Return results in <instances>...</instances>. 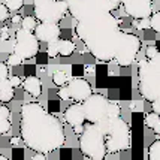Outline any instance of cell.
Returning a JSON list of instances; mask_svg holds the SVG:
<instances>
[{"instance_id": "1", "label": "cell", "mask_w": 160, "mask_h": 160, "mask_svg": "<svg viewBox=\"0 0 160 160\" xmlns=\"http://www.w3.org/2000/svg\"><path fill=\"white\" fill-rule=\"evenodd\" d=\"M20 138L28 150L49 154L66 144V130L62 120L35 100L21 105Z\"/></svg>"}, {"instance_id": "2", "label": "cell", "mask_w": 160, "mask_h": 160, "mask_svg": "<svg viewBox=\"0 0 160 160\" xmlns=\"http://www.w3.org/2000/svg\"><path fill=\"white\" fill-rule=\"evenodd\" d=\"M105 136H106V148L108 154H118L127 151L132 144V127L121 117L106 118L99 123Z\"/></svg>"}, {"instance_id": "3", "label": "cell", "mask_w": 160, "mask_h": 160, "mask_svg": "<svg viewBox=\"0 0 160 160\" xmlns=\"http://www.w3.org/2000/svg\"><path fill=\"white\" fill-rule=\"evenodd\" d=\"M79 151L84 157L91 160H103L108 156L106 136L99 123H90L84 127V132L78 136Z\"/></svg>"}, {"instance_id": "4", "label": "cell", "mask_w": 160, "mask_h": 160, "mask_svg": "<svg viewBox=\"0 0 160 160\" xmlns=\"http://www.w3.org/2000/svg\"><path fill=\"white\" fill-rule=\"evenodd\" d=\"M138 91L147 102L160 98V69L154 68L148 58H141L138 63Z\"/></svg>"}, {"instance_id": "5", "label": "cell", "mask_w": 160, "mask_h": 160, "mask_svg": "<svg viewBox=\"0 0 160 160\" xmlns=\"http://www.w3.org/2000/svg\"><path fill=\"white\" fill-rule=\"evenodd\" d=\"M141 48H142V41H141L139 36L120 30L114 62L117 63L120 68H129L138 58Z\"/></svg>"}, {"instance_id": "6", "label": "cell", "mask_w": 160, "mask_h": 160, "mask_svg": "<svg viewBox=\"0 0 160 160\" xmlns=\"http://www.w3.org/2000/svg\"><path fill=\"white\" fill-rule=\"evenodd\" d=\"M33 11L39 21L60 22L69 12V3L66 0H36Z\"/></svg>"}, {"instance_id": "7", "label": "cell", "mask_w": 160, "mask_h": 160, "mask_svg": "<svg viewBox=\"0 0 160 160\" xmlns=\"http://www.w3.org/2000/svg\"><path fill=\"white\" fill-rule=\"evenodd\" d=\"M39 51H41V41L38 39L35 32H30L22 27L17 28L14 52L21 56L24 60H32L39 54Z\"/></svg>"}, {"instance_id": "8", "label": "cell", "mask_w": 160, "mask_h": 160, "mask_svg": "<svg viewBox=\"0 0 160 160\" xmlns=\"http://www.w3.org/2000/svg\"><path fill=\"white\" fill-rule=\"evenodd\" d=\"M111 100L105 96L103 93H93L90 98L82 102L85 118L88 123H102L108 118V108Z\"/></svg>"}, {"instance_id": "9", "label": "cell", "mask_w": 160, "mask_h": 160, "mask_svg": "<svg viewBox=\"0 0 160 160\" xmlns=\"http://www.w3.org/2000/svg\"><path fill=\"white\" fill-rule=\"evenodd\" d=\"M121 6L133 20L150 18L153 14V0H121Z\"/></svg>"}, {"instance_id": "10", "label": "cell", "mask_w": 160, "mask_h": 160, "mask_svg": "<svg viewBox=\"0 0 160 160\" xmlns=\"http://www.w3.org/2000/svg\"><path fill=\"white\" fill-rule=\"evenodd\" d=\"M70 99L75 102H84L87 98L93 94V87L85 78H70L68 82Z\"/></svg>"}, {"instance_id": "11", "label": "cell", "mask_w": 160, "mask_h": 160, "mask_svg": "<svg viewBox=\"0 0 160 160\" xmlns=\"http://www.w3.org/2000/svg\"><path fill=\"white\" fill-rule=\"evenodd\" d=\"M38 39L45 43H51L60 39V26L58 22H48V21H41L35 30Z\"/></svg>"}, {"instance_id": "12", "label": "cell", "mask_w": 160, "mask_h": 160, "mask_svg": "<svg viewBox=\"0 0 160 160\" xmlns=\"http://www.w3.org/2000/svg\"><path fill=\"white\" fill-rule=\"evenodd\" d=\"M85 120L87 118H85V111H84L82 102H75V103L69 105L64 109V121L72 127L78 124H84Z\"/></svg>"}, {"instance_id": "13", "label": "cell", "mask_w": 160, "mask_h": 160, "mask_svg": "<svg viewBox=\"0 0 160 160\" xmlns=\"http://www.w3.org/2000/svg\"><path fill=\"white\" fill-rule=\"evenodd\" d=\"M22 87H24V91L32 98H39L42 94V79L39 77H35V75L27 77L22 82Z\"/></svg>"}, {"instance_id": "14", "label": "cell", "mask_w": 160, "mask_h": 160, "mask_svg": "<svg viewBox=\"0 0 160 160\" xmlns=\"http://www.w3.org/2000/svg\"><path fill=\"white\" fill-rule=\"evenodd\" d=\"M15 96V87L11 84L9 78H0V100L3 103L11 102Z\"/></svg>"}, {"instance_id": "15", "label": "cell", "mask_w": 160, "mask_h": 160, "mask_svg": "<svg viewBox=\"0 0 160 160\" xmlns=\"http://www.w3.org/2000/svg\"><path fill=\"white\" fill-rule=\"evenodd\" d=\"M12 127L11 123V109L3 103L0 106V135H6Z\"/></svg>"}, {"instance_id": "16", "label": "cell", "mask_w": 160, "mask_h": 160, "mask_svg": "<svg viewBox=\"0 0 160 160\" xmlns=\"http://www.w3.org/2000/svg\"><path fill=\"white\" fill-rule=\"evenodd\" d=\"M58 51L62 57H70L75 51H77V45L73 41H68V39H58Z\"/></svg>"}, {"instance_id": "17", "label": "cell", "mask_w": 160, "mask_h": 160, "mask_svg": "<svg viewBox=\"0 0 160 160\" xmlns=\"http://www.w3.org/2000/svg\"><path fill=\"white\" fill-rule=\"evenodd\" d=\"M70 81V77L68 72H64V70H56L54 73H52V82L54 85L57 87H63V85H66V82H69Z\"/></svg>"}, {"instance_id": "18", "label": "cell", "mask_w": 160, "mask_h": 160, "mask_svg": "<svg viewBox=\"0 0 160 160\" xmlns=\"http://www.w3.org/2000/svg\"><path fill=\"white\" fill-rule=\"evenodd\" d=\"M38 18L36 17H32V15H26L22 17V21H21V27L27 28L30 32H35L36 27H38Z\"/></svg>"}, {"instance_id": "19", "label": "cell", "mask_w": 160, "mask_h": 160, "mask_svg": "<svg viewBox=\"0 0 160 160\" xmlns=\"http://www.w3.org/2000/svg\"><path fill=\"white\" fill-rule=\"evenodd\" d=\"M147 156H148L150 160H160V139H156L151 145L148 147Z\"/></svg>"}, {"instance_id": "20", "label": "cell", "mask_w": 160, "mask_h": 160, "mask_svg": "<svg viewBox=\"0 0 160 160\" xmlns=\"http://www.w3.org/2000/svg\"><path fill=\"white\" fill-rule=\"evenodd\" d=\"M121 117V106L118 102H111L108 108V118H117Z\"/></svg>"}, {"instance_id": "21", "label": "cell", "mask_w": 160, "mask_h": 160, "mask_svg": "<svg viewBox=\"0 0 160 160\" xmlns=\"http://www.w3.org/2000/svg\"><path fill=\"white\" fill-rule=\"evenodd\" d=\"M145 126L148 127V129H151L153 130V127L156 126V123L160 120V115L157 114V112H148V114H145Z\"/></svg>"}, {"instance_id": "22", "label": "cell", "mask_w": 160, "mask_h": 160, "mask_svg": "<svg viewBox=\"0 0 160 160\" xmlns=\"http://www.w3.org/2000/svg\"><path fill=\"white\" fill-rule=\"evenodd\" d=\"M3 3L11 9V12H18L24 6V0H3Z\"/></svg>"}, {"instance_id": "23", "label": "cell", "mask_w": 160, "mask_h": 160, "mask_svg": "<svg viewBox=\"0 0 160 160\" xmlns=\"http://www.w3.org/2000/svg\"><path fill=\"white\" fill-rule=\"evenodd\" d=\"M22 60H24V58L21 56H18L17 52H11L6 58V63L9 64V68H18V66H21Z\"/></svg>"}, {"instance_id": "24", "label": "cell", "mask_w": 160, "mask_h": 160, "mask_svg": "<svg viewBox=\"0 0 160 160\" xmlns=\"http://www.w3.org/2000/svg\"><path fill=\"white\" fill-rule=\"evenodd\" d=\"M132 26L136 28V30H147V28H151L150 18H138V20H133Z\"/></svg>"}, {"instance_id": "25", "label": "cell", "mask_w": 160, "mask_h": 160, "mask_svg": "<svg viewBox=\"0 0 160 160\" xmlns=\"http://www.w3.org/2000/svg\"><path fill=\"white\" fill-rule=\"evenodd\" d=\"M150 24H151V28H153L156 33L160 35V11H156L151 14L150 17Z\"/></svg>"}, {"instance_id": "26", "label": "cell", "mask_w": 160, "mask_h": 160, "mask_svg": "<svg viewBox=\"0 0 160 160\" xmlns=\"http://www.w3.org/2000/svg\"><path fill=\"white\" fill-rule=\"evenodd\" d=\"M47 56H48L49 58H56V57L60 56V51H58V43H57V41L48 43V47H47Z\"/></svg>"}, {"instance_id": "27", "label": "cell", "mask_w": 160, "mask_h": 160, "mask_svg": "<svg viewBox=\"0 0 160 160\" xmlns=\"http://www.w3.org/2000/svg\"><path fill=\"white\" fill-rule=\"evenodd\" d=\"M9 14H11V9L2 2V3H0V21H2V22L8 21L9 20Z\"/></svg>"}, {"instance_id": "28", "label": "cell", "mask_w": 160, "mask_h": 160, "mask_svg": "<svg viewBox=\"0 0 160 160\" xmlns=\"http://www.w3.org/2000/svg\"><path fill=\"white\" fill-rule=\"evenodd\" d=\"M159 47L157 45H148L145 48V57L147 58H153V57H156L157 54H159Z\"/></svg>"}, {"instance_id": "29", "label": "cell", "mask_w": 160, "mask_h": 160, "mask_svg": "<svg viewBox=\"0 0 160 160\" xmlns=\"http://www.w3.org/2000/svg\"><path fill=\"white\" fill-rule=\"evenodd\" d=\"M57 96L60 98V100H70V94H69V90H68V85L64 87H60L58 91H57Z\"/></svg>"}, {"instance_id": "30", "label": "cell", "mask_w": 160, "mask_h": 160, "mask_svg": "<svg viewBox=\"0 0 160 160\" xmlns=\"http://www.w3.org/2000/svg\"><path fill=\"white\" fill-rule=\"evenodd\" d=\"M9 81H11V84L14 85L15 88H17V87H20V85H22V82H24L18 75H11V77H9Z\"/></svg>"}, {"instance_id": "31", "label": "cell", "mask_w": 160, "mask_h": 160, "mask_svg": "<svg viewBox=\"0 0 160 160\" xmlns=\"http://www.w3.org/2000/svg\"><path fill=\"white\" fill-rule=\"evenodd\" d=\"M9 27H8V26H3V27H2V36H0V41L2 42H6L8 39H9Z\"/></svg>"}, {"instance_id": "32", "label": "cell", "mask_w": 160, "mask_h": 160, "mask_svg": "<svg viewBox=\"0 0 160 160\" xmlns=\"http://www.w3.org/2000/svg\"><path fill=\"white\" fill-rule=\"evenodd\" d=\"M108 3H109V8H111V11H117L121 5V0H108Z\"/></svg>"}, {"instance_id": "33", "label": "cell", "mask_w": 160, "mask_h": 160, "mask_svg": "<svg viewBox=\"0 0 160 160\" xmlns=\"http://www.w3.org/2000/svg\"><path fill=\"white\" fill-rule=\"evenodd\" d=\"M21 21H22V15H20V14H17L15 12L12 17H11V24H21Z\"/></svg>"}, {"instance_id": "34", "label": "cell", "mask_w": 160, "mask_h": 160, "mask_svg": "<svg viewBox=\"0 0 160 160\" xmlns=\"http://www.w3.org/2000/svg\"><path fill=\"white\" fill-rule=\"evenodd\" d=\"M151 108H153V111L154 112H157L160 115V98L159 99H156V100H153L151 102Z\"/></svg>"}, {"instance_id": "35", "label": "cell", "mask_w": 160, "mask_h": 160, "mask_svg": "<svg viewBox=\"0 0 160 160\" xmlns=\"http://www.w3.org/2000/svg\"><path fill=\"white\" fill-rule=\"evenodd\" d=\"M45 157H47V154L45 153H39V151H38L36 154L32 156V160H45Z\"/></svg>"}, {"instance_id": "36", "label": "cell", "mask_w": 160, "mask_h": 160, "mask_svg": "<svg viewBox=\"0 0 160 160\" xmlns=\"http://www.w3.org/2000/svg\"><path fill=\"white\" fill-rule=\"evenodd\" d=\"M84 127H85V126H84V124L73 126V132H75V135H78V136H79V135H81V133L84 132Z\"/></svg>"}, {"instance_id": "37", "label": "cell", "mask_w": 160, "mask_h": 160, "mask_svg": "<svg viewBox=\"0 0 160 160\" xmlns=\"http://www.w3.org/2000/svg\"><path fill=\"white\" fill-rule=\"evenodd\" d=\"M153 132L156 133L157 136H160V120H159V121H157V123H156V126H154V127H153Z\"/></svg>"}, {"instance_id": "38", "label": "cell", "mask_w": 160, "mask_h": 160, "mask_svg": "<svg viewBox=\"0 0 160 160\" xmlns=\"http://www.w3.org/2000/svg\"><path fill=\"white\" fill-rule=\"evenodd\" d=\"M11 144H12V145H18V144H20V139H18L17 136H12V138H11Z\"/></svg>"}, {"instance_id": "39", "label": "cell", "mask_w": 160, "mask_h": 160, "mask_svg": "<svg viewBox=\"0 0 160 160\" xmlns=\"http://www.w3.org/2000/svg\"><path fill=\"white\" fill-rule=\"evenodd\" d=\"M129 108H130V109H135V108H136V103H135V100H132V102L129 103Z\"/></svg>"}, {"instance_id": "40", "label": "cell", "mask_w": 160, "mask_h": 160, "mask_svg": "<svg viewBox=\"0 0 160 160\" xmlns=\"http://www.w3.org/2000/svg\"><path fill=\"white\" fill-rule=\"evenodd\" d=\"M32 2H36V0H32Z\"/></svg>"}]
</instances>
